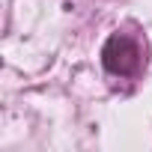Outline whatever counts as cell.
I'll use <instances>...</instances> for the list:
<instances>
[{
	"instance_id": "obj_1",
	"label": "cell",
	"mask_w": 152,
	"mask_h": 152,
	"mask_svg": "<svg viewBox=\"0 0 152 152\" xmlns=\"http://www.w3.org/2000/svg\"><path fill=\"white\" fill-rule=\"evenodd\" d=\"M102 66L110 75H119V78H128V75H137L143 66V51L140 45L125 36V33H113L104 48H102Z\"/></svg>"
}]
</instances>
